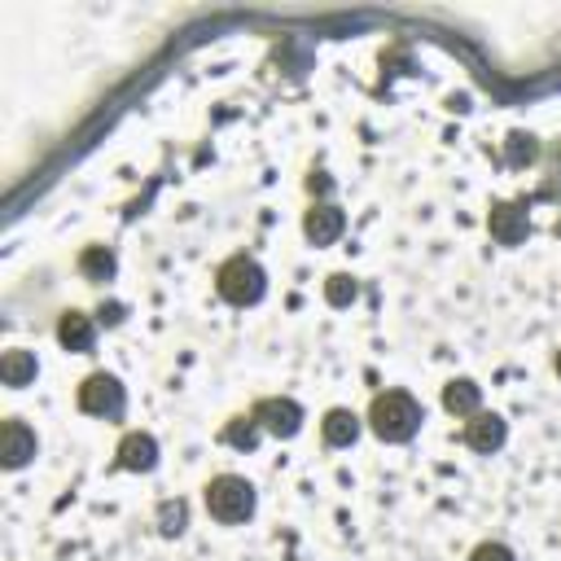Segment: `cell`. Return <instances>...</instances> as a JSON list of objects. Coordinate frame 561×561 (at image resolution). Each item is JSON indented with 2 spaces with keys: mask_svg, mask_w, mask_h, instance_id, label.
<instances>
[{
  "mask_svg": "<svg viewBox=\"0 0 561 561\" xmlns=\"http://www.w3.org/2000/svg\"><path fill=\"white\" fill-rule=\"evenodd\" d=\"M421 421H425V412H421V403L408 390H381V394H373L368 416H364V425L381 443H408V438H416Z\"/></svg>",
  "mask_w": 561,
  "mask_h": 561,
  "instance_id": "1",
  "label": "cell"
},
{
  "mask_svg": "<svg viewBox=\"0 0 561 561\" xmlns=\"http://www.w3.org/2000/svg\"><path fill=\"white\" fill-rule=\"evenodd\" d=\"M202 500H206V513H210L215 522H224V526L250 522V517H254V504H259L254 482L241 478V473H215V478L202 486Z\"/></svg>",
  "mask_w": 561,
  "mask_h": 561,
  "instance_id": "2",
  "label": "cell"
},
{
  "mask_svg": "<svg viewBox=\"0 0 561 561\" xmlns=\"http://www.w3.org/2000/svg\"><path fill=\"white\" fill-rule=\"evenodd\" d=\"M215 294H219L224 302H232V307H254V302L267 294V272H263V263L250 259V254L224 259L219 272H215Z\"/></svg>",
  "mask_w": 561,
  "mask_h": 561,
  "instance_id": "3",
  "label": "cell"
},
{
  "mask_svg": "<svg viewBox=\"0 0 561 561\" xmlns=\"http://www.w3.org/2000/svg\"><path fill=\"white\" fill-rule=\"evenodd\" d=\"M75 403L83 416H96V421H118L123 408H127V390L114 373H88L75 390Z\"/></svg>",
  "mask_w": 561,
  "mask_h": 561,
  "instance_id": "4",
  "label": "cell"
},
{
  "mask_svg": "<svg viewBox=\"0 0 561 561\" xmlns=\"http://www.w3.org/2000/svg\"><path fill=\"white\" fill-rule=\"evenodd\" d=\"M250 416H254V421L263 425V434H272V438H294V434L302 430V421H307L302 403L289 399V394H263V399L250 408Z\"/></svg>",
  "mask_w": 561,
  "mask_h": 561,
  "instance_id": "5",
  "label": "cell"
},
{
  "mask_svg": "<svg viewBox=\"0 0 561 561\" xmlns=\"http://www.w3.org/2000/svg\"><path fill=\"white\" fill-rule=\"evenodd\" d=\"M486 232H491L495 245H522L530 237V210H526V202H491Z\"/></svg>",
  "mask_w": 561,
  "mask_h": 561,
  "instance_id": "6",
  "label": "cell"
},
{
  "mask_svg": "<svg viewBox=\"0 0 561 561\" xmlns=\"http://www.w3.org/2000/svg\"><path fill=\"white\" fill-rule=\"evenodd\" d=\"M35 451H39L35 430H31L22 416H9V421L0 425V465H4L9 473H18V469H26V465L35 460Z\"/></svg>",
  "mask_w": 561,
  "mask_h": 561,
  "instance_id": "7",
  "label": "cell"
},
{
  "mask_svg": "<svg viewBox=\"0 0 561 561\" xmlns=\"http://www.w3.org/2000/svg\"><path fill=\"white\" fill-rule=\"evenodd\" d=\"M346 232V210L337 202H311L302 210V237L311 245H333Z\"/></svg>",
  "mask_w": 561,
  "mask_h": 561,
  "instance_id": "8",
  "label": "cell"
},
{
  "mask_svg": "<svg viewBox=\"0 0 561 561\" xmlns=\"http://www.w3.org/2000/svg\"><path fill=\"white\" fill-rule=\"evenodd\" d=\"M508 443V421L500 416V412H473L469 421H465V447L469 451H478V456H491V451H500Z\"/></svg>",
  "mask_w": 561,
  "mask_h": 561,
  "instance_id": "9",
  "label": "cell"
},
{
  "mask_svg": "<svg viewBox=\"0 0 561 561\" xmlns=\"http://www.w3.org/2000/svg\"><path fill=\"white\" fill-rule=\"evenodd\" d=\"M114 465L127 473H149L158 469V438L149 430H127L114 447Z\"/></svg>",
  "mask_w": 561,
  "mask_h": 561,
  "instance_id": "10",
  "label": "cell"
},
{
  "mask_svg": "<svg viewBox=\"0 0 561 561\" xmlns=\"http://www.w3.org/2000/svg\"><path fill=\"white\" fill-rule=\"evenodd\" d=\"M57 342H61V351H70V355H88V351L96 346V316H88V311H79V307H66V311L57 316Z\"/></svg>",
  "mask_w": 561,
  "mask_h": 561,
  "instance_id": "11",
  "label": "cell"
},
{
  "mask_svg": "<svg viewBox=\"0 0 561 561\" xmlns=\"http://www.w3.org/2000/svg\"><path fill=\"white\" fill-rule=\"evenodd\" d=\"M443 412L456 421H469L473 412H482V386L473 377H451L443 386Z\"/></svg>",
  "mask_w": 561,
  "mask_h": 561,
  "instance_id": "12",
  "label": "cell"
},
{
  "mask_svg": "<svg viewBox=\"0 0 561 561\" xmlns=\"http://www.w3.org/2000/svg\"><path fill=\"white\" fill-rule=\"evenodd\" d=\"M359 430H364V416L351 412V408H329V412L320 416V438H324L329 447H351V443L359 438Z\"/></svg>",
  "mask_w": 561,
  "mask_h": 561,
  "instance_id": "13",
  "label": "cell"
},
{
  "mask_svg": "<svg viewBox=\"0 0 561 561\" xmlns=\"http://www.w3.org/2000/svg\"><path fill=\"white\" fill-rule=\"evenodd\" d=\"M75 267H79L83 280L105 285V280H114V272H118V254H114L110 245H83L79 259H75Z\"/></svg>",
  "mask_w": 561,
  "mask_h": 561,
  "instance_id": "14",
  "label": "cell"
},
{
  "mask_svg": "<svg viewBox=\"0 0 561 561\" xmlns=\"http://www.w3.org/2000/svg\"><path fill=\"white\" fill-rule=\"evenodd\" d=\"M35 373H39L35 351H26V346H9V351L0 355V381H4V386L22 390V386H31V381H35Z\"/></svg>",
  "mask_w": 561,
  "mask_h": 561,
  "instance_id": "15",
  "label": "cell"
},
{
  "mask_svg": "<svg viewBox=\"0 0 561 561\" xmlns=\"http://www.w3.org/2000/svg\"><path fill=\"white\" fill-rule=\"evenodd\" d=\"M259 438H263V425H259L250 412L228 416V421H224V430H219V443H224V447H232V451H254V447H259Z\"/></svg>",
  "mask_w": 561,
  "mask_h": 561,
  "instance_id": "16",
  "label": "cell"
},
{
  "mask_svg": "<svg viewBox=\"0 0 561 561\" xmlns=\"http://www.w3.org/2000/svg\"><path fill=\"white\" fill-rule=\"evenodd\" d=\"M504 162H508V167H530V162H539V140H535L530 131L513 127V131L504 136Z\"/></svg>",
  "mask_w": 561,
  "mask_h": 561,
  "instance_id": "17",
  "label": "cell"
},
{
  "mask_svg": "<svg viewBox=\"0 0 561 561\" xmlns=\"http://www.w3.org/2000/svg\"><path fill=\"white\" fill-rule=\"evenodd\" d=\"M153 526H158L162 539L184 535V526H188V504H184V500H162L158 513H153Z\"/></svg>",
  "mask_w": 561,
  "mask_h": 561,
  "instance_id": "18",
  "label": "cell"
},
{
  "mask_svg": "<svg viewBox=\"0 0 561 561\" xmlns=\"http://www.w3.org/2000/svg\"><path fill=\"white\" fill-rule=\"evenodd\" d=\"M359 298V280L351 272H329L324 276V302L329 307H351Z\"/></svg>",
  "mask_w": 561,
  "mask_h": 561,
  "instance_id": "19",
  "label": "cell"
},
{
  "mask_svg": "<svg viewBox=\"0 0 561 561\" xmlns=\"http://www.w3.org/2000/svg\"><path fill=\"white\" fill-rule=\"evenodd\" d=\"M469 561H517V552H513L508 543H500V539H482V543L469 552Z\"/></svg>",
  "mask_w": 561,
  "mask_h": 561,
  "instance_id": "20",
  "label": "cell"
},
{
  "mask_svg": "<svg viewBox=\"0 0 561 561\" xmlns=\"http://www.w3.org/2000/svg\"><path fill=\"white\" fill-rule=\"evenodd\" d=\"M123 316H127V307H123V302H101V307H96V324H105V329L123 324Z\"/></svg>",
  "mask_w": 561,
  "mask_h": 561,
  "instance_id": "21",
  "label": "cell"
},
{
  "mask_svg": "<svg viewBox=\"0 0 561 561\" xmlns=\"http://www.w3.org/2000/svg\"><path fill=\"white\" fill-rule=\"evenodd\" d=\"M302 184H307V193H311V197H320V202H324V193L333 188V180H329L324 171H311V175H307Z\"/></svg>",
  "mask_w": 561,
  "mask_h": 561,
  "instance_id": "22",
  "label": "cell"
},
{
  "mask_svg": "<svg viewBox=\"0 0 561 561\" xmlns=\"http://www.w3.org/2000/svg\"><path fill=\"white\" fill-rule=\"evenodd\" d=\"M552 171L561 175V140H557V149H552Z\"/></svg>",
  "mask_w": 561,
  "mask_h": 561,
  "instance_id": "23",
  "label": "cell"
},
{
  "mask_svg": "<svg viewBox=\"0 0 561 561\" xmlns=\"http://www.w3.org/2000/svg\"><path fill=\"white\" fill-rule=\"evenodd\" d=\"M552 373H557V377H561V351H557V355H552Z\"/></svg>",
  "mask_w": 561,
  "mask_h": 561,
  "instance_id": "24",
  "label": "cell"
},
{
  "mask_svg": "<svg viewBox=\"0 0 561 561\" xmlns=\"http://www.w3.org/2000/svg\"><path fill=\"white\" fill-rule=\"evenodd\" d=\"M552 232H557V237H561V219H557V224H552Z\"/></svg>",
  "mask_w": 561,
  "mask_h": 561,
  "instance_id": "25",
  "label": "cell"
}]
</instances>
